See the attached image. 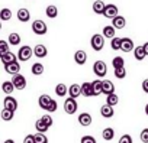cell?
<instances>
[{
  "mask_svg": "<svg viewBox=\"0 0 148 143\" xmlns=\"http://www.w3.org/2000/svg\"><path fill=\"white\" fill-rule=\"evenodd\" d=\"M5 71H6L8 74H10V75L19 74V71H21V65H19V62H18V61L10 62V64H6V65H5Z\"/></svg>",
  "mask_w": 148,
  "mask_h": 143,
  "instance_id": "9c48e42d",
  "label": "cell"
},
{
  "mask_svg": "<svg viewBox=\"0 0 148 143\" xmlns=\"http://www.w3.org/2000/svg\"><path fill=\"white\" fill-rule=\"evenodd\" d=\"M92 87H93V97L102 94V81H100V80L92 81Z\"/></svg>",
  "mask_w": 148,
  "mask_h": 143,
  "instance_id": "83f0119b",
  "label": "cell"
},
{
  "mask_svg": "<svg viewBox=\"0 0 148 143\" xmlns=\"http://www.w3.org/2000/svg\"><path fill=\"white\" fill-rule=\"evenodd\" d=\"M0 61L3 62V65H6V64H10V62H15V61H18V55H15L12 51H9V52H6L5 55H2V56H0Z\"/></svg>",
  "mask_w": 148,
  "mask_h": 143,
  "instance_id": "2e32d148",
  "label": "cell"
},
{
  "mask_svg": "<svg viewBox=\"0 0 148 143\" xmlns=\"http://www.w3.org/2000/svg\"><path fill=\"white\" fill-rule=\"evenodd\" d=\"M142 46H144V51H145V54L148 55V42H145V43H144Z\"/></svg>",
  "mask_w": 148,
  "mask_h": 143,
  "instance_id": "c3c4849f",
  "label": "cell"
},
{
  "mask_svg": "<svg viewBox=\"0 0 148 143\" xmlns=\"http://www.w3.org/2000/svg\"><path fill=\"white\" fill-rule=\"evenodd\" d=\"M102 137H103L105 140H112V139L115 137V130H113L112 127H106V129L102 131Z\"/></svg>",
  "mask_w": 148,
  "mask_h": 143,
  "instance_id": "d6a6232c",
  "label": "cell"
},
{
  "mask_svg": "<svg viewBox=\"0 0 148 143\" xmlns=\"http://www.w3.org/2000/svg\"><path fill=\"white\" fill-rule=\"evenodd\" d=\"M45 15H47L48 18H51V19L57 18V16H58V9H57V6H54V5L47 6V9H45Z\"/></svg>",
  "mask_w": 148,
  "mask_h": 143,
  "instance_id": "484cf974",
  "label": "cell"
},
{
  "mask_svg": "<svg viewBox=\"0 0 148 143\" xmlns=\"http://www.w3.org/2000/svg\"><path fill=\"white\" fill-rule=\"evenodd\" d=\"M79 123L82 124V126H90L92 124V116L89 114V113H82L80 116H79Z\"/></svg>",
  "mask_w": 148,
  "mask_h": 143,
  "instance_id": "7402d4cb",
  "label": "cell"
},
{
  "mask_svg": "<svg viewBox=\"0 0 148 143\" xmlns=\"http://www.w3.org/2000/svg\"><path fill=\"white\" fill-rule=\"evenodd\" d=\"M112 26L115 28V29H123L125 26H126V20H125V18L123 16H115L113 19H112Z\"/></svg>",
  "mask_w": 148,
  "mask_h": 143,
  "instance_id": "9a60e30c",
  "label": "cell"
},
{
  "mask_svg": "<svg viewBox=\"0 0 148 143\" xmlns=\"http://www.w3.org/2000/svg\"><path fill=\"white\" fill-rule=\"evenodd\" d=\"M32 54H34V49H32L31 46H28V45H23V46H21V49L18 51V59L22 61V62H26V61L31 59Z\"/></svg>",
  "mask_w": 148,
  "mask_h": 143,
  "instance_id": "3957f363",
  "label": "cell"
},
{
  "mask_svg": "<svg viewBox=\"0 0 148 143\" xmlns=\"http://www.w3.org/2000/svg\"><path fill=\"white\" fill-rule=\"evenodd\" d=\"M113 69H115V77H116L118 80H123V78L126 77V69H125V66L113 68Z\"/></svg>",
  "mask_w": 148,
  "mask_h": 143,
  "instance_id": "d590c367",
  "label": "cell"
},
{
  "mask_svg": "<svg viewBox=\"0 0 148 143\" xmlns=\"http://www.w3.org/2000/svg\"><path fill=\"white\" fill-rule=\"evenodd\" d=\"M3 106H5V108H9V110H12V111H16V110H18V101H16V98L12 97V96L5 97Z\"/></svg>",
  "mask_w": 148,
  "mask_h": 143,
  "instance_id": "ba28073f",
  "label": "cell"
},
{
  "mask_svg": "<svg viewBox=\"0 0 148 143\" xmlns=\"http://www.w3.org/2000/svg\"><path fill=\"white\" fill-rule=\"evenodd\" d=\"M12 83L15 85V90H25L26 87V78L22 74H15L12 78Z\"/></svg>",
  "mask_w": 148,
  "mask_h": 143,
  "instance_id": "8992f818",
  "label": "cell"
},
{
  "mask_svg": "<svg viewBox=\"0 0 148 143\" xmlns=\"http://www.w3.org/2000/svg\"><path fill=\"white\" fill-rule=\"evenodd\" d=\"M80 143H96V139L93 136H83Z\"/></svg>",
  "mask_w": 148,
  "mask_h": 143,
  "instance_id": "ee69618b",
  "label": "cell"
},
{
  "mask_svg": "<svg viewBox=\"0 0 148 143\" xmlns=\"http://www.w3.org/2000/svg\"><path fill=\"white\" fill-rule=\"evenodd\" d=\"M102 93L106 94V96L115 93V85H113V83L109 81V80H103V81H102Z\"/></svg>",
  "mask_w": 148,
  "mask_h": 143,
  "instance_id": "7c38bea8",
  "label": "cell"
},
{
  "mask_svg": "<svg viewBox=\"0 0 148 143\" xmlns=\"http://www.w3.org/2000/svg\"><path fill=\"white\" fill-rule=\"evenodd\" d=\"M57 107H58L57 101H55V100H51V103H49V106H48L47 111H48V113H54V111H57Z\"/></svg>",
  "mask_w": 148,
  "mask_h": 143,
  "instance_id": "b9f144b4",
  "label": "cell"
},
{
  "mask_svg": "<svg viewBox=\"0 0 148 143\" xmlns=\"http://www.w3.org/2000/svg\"><path fill=\"white\" fill-rule=\"evenodd\" d=\"M34 139H35V143H48V137L45 136V133H36L34 134Z\"/></svg>",
  "mask_w": 148,
  "mask_h": 143,
  "instance_id": "f35d334b",
  "label": "cell"
},
{
  "mask_svg": "<svg viewBox=\"0 0 148 143\" xmlns=\"http://www.w3.org/2000/svg\"><path fill=\"white\" fill-rule=\"evenodd\" d=\"M118 15H119V9H118V6H115V5H106L105 12H103V16H105V18H108V19H113V18L118 16Z\"/></svg>",
  "mask_w": 148,
  "mask_h": 143,
  "instance_id": "52a82bcc",
  "label": "cell"
},
{
  "mask_svg": "<svg viewBox=\"0 0 148 143\" xmlns=\"http://www.w3.org/2000/svg\"><path fill=\"white\" fill-rule=\"evenodd\" d=\"M119 143H132V137L129 134H123L121 139H119Z\"/></svg>",
  "mask_w": 148,
  "mask_h": 143,
  "instance_id": "f6af8a7d",
  "label": "cell"
},
{
  "mask_svg": "<svg viewBox=\"0 0 148 143\" xmlns=\"http://www.w3.org/2000/svg\"><path fill=\"white\" fill-rule=\"evenodd\" d=\"M115 28L110 25V26H105L103 28V32H102V35L105 36V38H108V39H112V38H115Z\"/></svg>",
  "mask_w": 148,
  "mask_h": 143,
  "instance_id": "4316f807",
  "label": "cell"
},
{
  "mask_svg": "<svg viewBox=\"0 0 148 143\" xmlns=\"http://www.w3.org/2000/svg\"><path fill=\"white\" fill-rule=\"evenodd\" d=\"M6 52H9V42L2 39V41H0V56L5 55Z\"/></svg>",
  "mask_w": 148,
  "mask_h": 143,
  "instance_id": "ab89813d",
  "label": "cell"
},
{
  "mask_svg": "<svg viewBox=\"0 0 148 143\" xmlns=\"http://www.w3.org/2000/svg\"><path fill=\"white\" fill-rule=\"evenodd\" d=\"M34 55H35L36 58H45V56L48 55V49H47V46L42 45V43H38V45L34 48Z\"/></svg>",
  "mask_w": 148,
  "mask_h": 143,
  "instance_id": "8fae6325",
  "label": "cell"
},
{
  "mask_svg": "<svg viewBox=\"0 0 148 143\" xmlns=\"http://www.w3.org/2000/svg\"><path fill=\"white\" fill-rule=\"evenodd\" d=\"M12 19V10L10 9H2L0 10V20L2 22H8V20H10Z\"/></svg>",
  "mask_w": 148,
  "mask_h": 143,
  "instance_id": "f1b7e54d",
  "label": "cell"
},
{
  "mask_svg": "<svg viewBox=\"0 0 148 143\" xmlns=\"http://www.w3.org/2000/svg\"><path fill=\"white\" fill-rule=\"evenodd\" d=\"M5 143H15V140H12V139H8Z\"/></svg>",
  "mask_w": 148,
  "mask_h": 143,
  "instance_id": "681fc988",
  "label": "cell"
},
{
  "mask_svg": "<svg viewBox=\"0 0 148 143\" xmlns=\"http://www.w3.org/2000/svg\"><path fill=\"white\" fill-rule=\"evenodd\" d=\"M2 28H3V26H2V20H0V30H2Z\"/></svg>",
  "mask_w": 148,
  "mask_h": 143,
  "instance_id": "816d5d0a",
  "label": "cell"
},
{
  "mask_svg": "<svg viewBox=\"0 0 148 143\" xmlns=\"http://www.w3.org/2000/svg\"><path fill=\"white\" fill-rule=\"evenodd\" d=\"M118 103H119V97H118L115 93H112V94H109V96L106 97V104H109V106L115 107Z\"/></svg>",
  "mask_w": 148,
  "mask_h": 143,
  "instance_id": "836d02e7",
  "label": "cell"
},
{
  "mask_svg": "<svg viewBox=\"0 0 148 143\" xmlns=\"http://www.w3.org/2000/svg\"><path fill=\"white\" fill-rule=\"evenodd\" d=\"M32 32H34L35 35H38V36H42V35H45V33L48 32L47 23H45L44 20H41V19H36V20H34V23H32Z\"/></svg>",
  "mask_w": 148,
  "mask_h": 143,
  "instance_id": "6da1fadb",
  "label": "cell"
},
{
  "mask_svg": "<svg viewBox=\"0 0 148 143\" xmlns=\"http://www.w3.org/2000/svg\"><path fill=\"white\" fill-rule=\"evenodd\" d=\"M31 71H32L34 75H41V74H44V65H42L41 62H35V64L32 65Z\"/></svg>",
  "mask_w": 148,
  "mask_h": 143,
  "instance_id": "1f68e13d",
  "label": "cell"
},
{
  "mask_svg": "<svg viewBox=\"0 0 148 143\" xmlns=\"http://www.w3.org/2000/svg\"><path fill=\"white\" fill-rule=\"evenodd\" d=\"M68 96L73 97V98L80 97V96H82V85H79V84H71V85L68 87Z\"/></svg>",
  "mask_w": 148,
  "mask_h": 143,
  "instance_id": "4fadbf2b",
  "label": "cell"
},
{
  "mask_svg": "<svg viewBox=\"0 0 148 143\" xmlns=\"http://www.w3.org/2000/svg\"><path fill=\"white\" fill-rule=\"evenodd\" d=\"M74 61H76V64H79V65L86 64V61H87V54H86L84 51H76V54H74Z\"/></svg>",
  "mask_w": 148,
  "mask_h": 143,
  "instance_id": "d6986e66",
  "label": "cell"
},
{
  "mask_svg": "<svg viewBox=\"0 0 148 143\" xmlns=\"http://www.w3.org/2000/svg\"><path fill=\"white\" fill-rule=\"evenodd\" d=\"M90 45H92V48L95 51H97V52L102 51L105 48V36L103 35H99V33L93 35L92 39H90Z\"/></svg>",
  "mask_w": 148,
  "mask_h": 143,
  "instance_id": "7a4b0ae2",
  "label": "cell"
},
{
  "mask_svg": "<svg viewBox=\"0 0 148 143\" xmlns=\"http://www.w3.org/2000/svg\"><path fill=\"white\" fill-rule=\"evenodd\" d=\"M51 97L48 96V94H42L41 97H39V100H38V104H39V107L42 108V110H47L48 108V106H49V103H51Z\"/></svg>",
  "mask_w": 148,
  "mask_h": 143,
  "instance_id": "44dd1931",
  "label": "cell"
},
{
  "mask_svg": "<svg viewBox=\"0 0 148 143\" xmlns=\"http://www.w3.org/2000/svg\"><path fill=\"white\" fill-rule=\"evenodd\" d=\"M121 42H122V38H112V41H110V46H112V49L113 51H121Z\"/></svg>",
  "mask_w": 148,
  "mask_h": 143,
  "instance_id": "8d00e7d4",
  "label": "cell"
},
{
  "mask_svg": "<svg viewBox=\"0 0 148 143\" xmlns=\"http://www.w3.org/2000/svg\"><path fill=\"white\" fill-rule=\"evenodd\" d=\"M100 114H102L105 119H110V117H113V114H115L113 107L109 106V104H103V106L100 107Z\"/></svg>",
  "mask_w": 148,
  "mask_h": 143,
  "instance_id": "e0dca14e",
  "label": "cell"
},
{
  "mask_svg": "<svg viewBox=\"0 0 148 143\" xmlns=\"http://www.w3.org/2000/svg\"><path fill=\"white\" fill-rule=\"evenodd\" d=\"M142 90H144L145 94H148V78L142 81Z\"/></svg>",
  "mask_w": 148,
  "mask_h": 143,
  "instance_id": "7dc6e473",
  "label": "cell"
},
{
  "mask_svg": "<svg viewBox=\"0 0 148 143\" xmlns=\"http://www.w3.org/2000/svg\"><path fill=\"white\" fill-rule=\"evenodd\" d=\"M79 108V104L76 101V98H73V97H68L65 101H64V111L67 114H74L77 111Z\"/></svg>",
  "mask_w": 148,
  "mask_h": 143,
  "instance_id": "277c9868",
  "label": "cell"
},
{
  "mask_svg": "<svg viewBox=\"0 0 148 143\" xmlns=\"http://www.w3.org/2000/svg\"><path fill=\"white\" fill-rule=\"evenodd\" d=\"M92 7H93V12L96 15H103L106 5L103 3V0H95V3L92 5Z\"/></svg>",
  "mask_w": 148,
  "mask_h": 143,
  "instance_id": "ac0fdd59",
  "label": "cell"
},
{
  "mask_svg": "<svg viewBox=\"0 0 148 143\" xmlns=\"http://www.w3.org/2000/svg\"><path fill=\"white\" fill-rule=\"evenodd\" d=\"M16 16H18V20H19V22H22V23H26V22H29V20H31V13H29V10H28V9H25V7L19 9Z\"/></svg>",
  "mask_w": 148,
  "mask_h": 143,
  "instance_id": "30bf717a",
  "label": "cell"
},
{
  "mask_svg": "<svg viewBox=\"0 0 148 143\" xmlns=\"http://www.w3.org/2000/svg\"><path fill=\"white\" fill-rule=\"evenodd\" d=\"M93 73L97 77H105L108 74V65L103 61H96L95 65H93Z\"/></svg>",
  "mask_w": 148,
  "mask_h": 143,
  "instance_id": "5b68a950",
  "label": "cell"
},
{
  "mask_svg": "<svg viewBox=\"0 0 148 143\" xmlns=\"http://www.w3.org/2000/svg\"><path fill=\"white\" fill-rule=\"evenodd\" d=\"M145 114H147V116H148V104H147V106H145Z\"/></svg>",
  "mask_w": 148,
  "mask_h": 143,
  "instance_id": "f907efd6",
  "label": "cell"
},
{
  "mask_svg": "<svg viewBox=\"0 0 148 143\" xmlns=\"http://www.w3.org/2000/svg\"><path fill=\"white\" fill-rule=\"evenodd\" d=\"M9 45H13V46H18L19 43H21V35L19 33H16V32H13V33H10L9 35Z\"/></svg>",
  "mask_w": 148,
  "mask_h": 143,
  "instance_id": "f546056e",
  "label": "cell"
},
{
  "mask_svg": "<svg viewBox=\"0 0 148 143\" xmlns=\"http://www.w3.org/2000/svg\"><path fill=\"white\" fill-rule=\"evenodd\" d=\"M134 56H135V59H136V61H142V59L147 56V54H145V51H144V46H142V45H141V46L134 48Z\"/></svg>",
  "mask_w": 148,
  "mask_h": 143,
  "instance_id": "603a6c76",
  "label": "cell"
},
{
  "mask_svg": "<svg viewBox=\"0 0 148 143\" xmlns=\"http://www.w3.org/2000/svg\"><path fill=\"white\" fill-rule=\"evenodd\" d=\"M35 129H36V131H39V133H45L49 127L39 119V120H36V123H35Z\"/></svg>",
  "mask_w": 148,
  "mask_h": 143,
  "instance_id": "e575fe53",
  "label": "cell"
},
{
  "mask_svg": "<svg viewBox=\"0 0 148 143\" xmlns=\"http://www.w3.org/2000/svg\"><path fill=\"white\" fill-rule=\"evenodd\" d=\"M41 120H42V121H44V123H45L48 127H51V126H52V123H54V121H52V117H51L49 114H45V116H42V117H41Z\"/></svg>",
  "mask_w": 148,
  "mask_h": 143,
  "instance_id": "60d3db41",
  "label": "cell"
},
{
  "mask_svg": "<svg viewBox=\"0 0 148 143\" xmlns=\"http://www.w3.org/2000/svg\"><path fill=\"white\" fill-rule=\"evenodd\" d=\"M112 66L113 68H121V66H125V61L122 56H115L112 59Z\"/></svg>",
  "mask_w": 148,
  "mask_h": 143,
  "instance_id": "74e56055",
  "label": "cell"
},
{
  "mask_svg": "<svg viewBox=\"0 0 148 143\" xmlns=\"http://www.w3.org/2000/svg\"><path fill=\"white\" fill-rule=\"evenodd\" d=\"M121 51H122V52H131V51H134V42H132V39H129V38H122Z\"/></svg>",
  "mask_w": 148,
  "mask_h": 143,
  "instance_id": "5bb4252c",
  "label": "cell"
},
{
  "mask_svg": "<svg viewBox=\"0 0 148 143\" xmlns=\"http://www.w3.org/2000/svg\"><path fill=\"white\" fill-rule=\"evenodd\" d=\"M67 93H68V88H67L65 84H58V85H55V94H57L58 97H64V96H67Z\"/></svg>",
  "mask_w": 148,
  "mask_h": 143,
  "instance_id": "4dcf8cb0",
  "label": "cell"
},
{
  "mask_svg": "<svg viewBox=\"0 0 148 143\" xmlns=\"http://www.w3.org/2000/svg\"><path fill=\"white\" fill-rule=\"evenodd\" d=\"M13 116H15V111H12L9 108H3L2 111H0V117H2V120H5V121H10L13 119Z\"/></svg>",
  "mask_w": 148,
  "mask_h": 143,
  "instance_id": "d4e9b609",
  "label": "cell"
},
{
  "mask_svg": "<svg viewBox=\"0 0 148 143\" xmlns=\"http://www.w3.org/2000/svg\"><path fill=\"white\" fill-rule=\"evenodd\" d=\"M139 137H141V142H142V143H148V129H144V130L141 131Z\"/></svg>",
  "mask_w": 148,
  "mask_h": 143,
  "instance_id": "7bdbcfd3",
  "label": "cell"
},
{
  "mask_svg": "<svg viewBox=\"0 0 148 143\" xmlns=\"http://www.w3.org/2000/svg\"><path fill=\"white\" fill-rule=\"evenodd\" d=\"M82 96H84V97H93L92 83H83L82 84Z\"/></svg>",
  "mask_w": 148,
  "mask_h": 143,
  "instance_id": "ffe728a7",
  "label": "cell"
},
{
  "mask_svg": "<svg viewBox=\"0 0 148 143\" xmlns=\"http://www.w3.org/2000/svg\"><path fill=\"white\" fill-rule=\"evenodd\" d=\"M2 90H3V93H5L6 96H10V94L15 91V85H13L12 81H5V83L2 84Z\"/></svg>",
  "mask_w": 148,
  "mask_h": 143,
  "instance_id": "cb8c5ba5",
  "label": "cell"
},
{
  "mask_svg": "<svg viewBox=\"0 0 148 143\" xmlns=\"http://www.w3.org/2000/svg\"><path fill=\"white\" fill-rule=\"evenodd\" d=\"M23 143H35V139H34V134H28L25 139H23Z\"/></svg>",
  "mask_w": 148,
  "mask_h": 143,
  "instance_id": "bcb514c9",
  "label": "cell"
}]
</instances>
